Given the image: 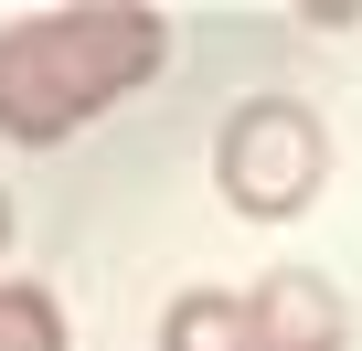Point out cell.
<instances>
[{
    "mask_svg": "<svg viewBox=\"0 0 362 351\" xmlns=\"http://www.w3.org/2000/svg\"><path fill=\"white\" fill-rule=\"evenodd\" d=\"M160 64H170L160 11H33L0 32V138L64 149L96 107H117Z\"/></svg>",
    "mask_w": 362,
    "mask_h": 351,
    "instance_id": "6da1fadb",
    "label": "cell"
},
{
    "mask_svg": "<svg viewBox=\"0 0 362 351\" xmlns=\"http://www.w3.org/2000/svg\"><path fill=\"white\" fill-rule=\"evenodd\" d=\"M320 170H330V138H320V117H309L298 96H245V107L224 117V138H214V182H224V203L256 213V224L309 213Z\"/></svg>",
    "mask_w": 362,
    "mask_h": 351,
    "instance_id": "7a4b0ae2",
    "label": "cell"
},
{
    "mask_svg": "<svg viewBox=\"0 0 362 351\" xmlns=\"http://www.w3.org/2000/svg\"><path fill=\"white\" fill-rule=\"evenodd\" d=\"M245 309H256V351H341V298L320 277H267Z\"/></svg>",
    "mask_w": 362,
    "mask_h": 351,
    "instance_id": "3957f363",
    "label": "cell"
},
{
    "mask_svg": "<svg viewBox=\"0 0 362 351\" xmlns=\"http://www.w3.org/2000/svg\"><path fill=\"white\" fill-rule=\"evenodd\" d=\"M160 351H256V309L224 298V287H192V298H170Z\"/></svg>",
    "mask_w": 362,
    "mask_h": 351,
    "instance_id": "277c9868",
    "label": "cell"
},
{
    "mask_svg": "<svg viewBox=\"0 0 362 351\" xmlns=\"http://www.w3.org/2000/svg\"><path fill=\"white\" fill-rule=\"evenodd\" d=\"M0 351H64L54 287H0Z\"/></svg>",
    "mask_w": 362,
    "mask_h": 351,
    "instance_id": "5b68a950",
    "label": "cell"
},
{
    "mask_svg": "<svg viewBox=\"0 0 362 351\" xmlns=\"http://www.w3.org/2000/svg\"><path fill=\"white\" fill-rule=\"evenodd\" d=\"M0 245H11V203H0Z\"/></svg>",
    "mask_w": 362,
    "mask_h": 351,
    "instance_id": "8992f818",
    "label": "cell"
}]
</instances>
